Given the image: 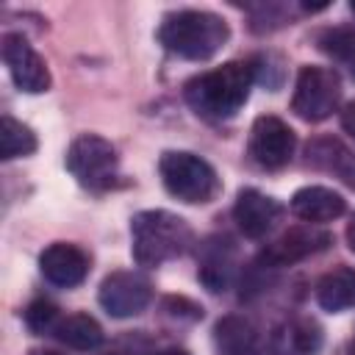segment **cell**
<instances>
[{"mask_svg":"<svg viewBox=\"0 0 355 355\" xmlns=\"http://www.w3.org/2000/svg\"><path fill=\"white\" fill-rule=\"evenodd\" d=\"M294 147H297V136L280 116L263 114L252 122V128H250V155L261 169H269V172L283 169L291 161Z\"/></svg>","mask_w":355,"mask_h":355,"instance_id":"cell-7","label":"cell"},{"mask_svg":"<svg viewBox=\"0 0 355 355\" xmlns=\"http://www.w3.org/2000/svg\"><path fill=\"white\" fill-rule=\"evenodd\" d=\"M341 128L355 139V100H349V103L341 108Z\"/></svg>","mask_w":355,"mask_h":355,"instance_id":"cell-23","label":"cell"},{"mask_svg":"<svg viewBox=\"0 0 355 355\" xmlns=\"http://www.w3.org/2000/svg\"><path fill=\"white\" fill-rule=\"evenodd\" d=\"M330 233L319 230L316 225H300V227H291L286 230L280 239H275L263 252H261V263L277 269V266H288V263H297L319 250H324L330 244Z\"/></svg>","mask_w":355,"mask_h":355,"instance_id":"cell-10","label":"cell"},{"mask_svg":"<svg viewBox=\"0 0 355 355\" xmlns=\"http://www.w3.org/2000/svg\"><path fill=\"white\" fill-rule=\"evenodd\" d=\"M352 355H355V338H352Z\"/></svg>","mask_w":355,"mask_h":355,"instance_id":"cell-29","label":"cell"},{"mask_svg":"<svg viewBox=\"0 0 355 355\" xmlns=\"http://www.w3.org/2000/svg\"><path fill=\"white\" fill-rule=\"evenodd\" d=\"M39 269H42V275L53 286L72 288V286L86 280V275H89V255L80 247H75V244L55 241V244H50L39 255Z\"/></svg>","mask_w":355,"mask_h":355,"instance_id":"cell-12","label":"cell"},{"mask_svg":"<svg viewBox=\"0 0 355 355\" xmlns=\"http://www.w3.org/2000/svg\"><path fill=\"white\" fill-rule=\"evenodd\" d=\"M36 133L14 119L11 114H3V128H0V158L3 161H11V158H22V155H31L36 150Z\"/></svg>","mask_w":355,"mask_h":355,"instance_id":"cell-19","label":"cell"},{"mask_svg":"<svg viewBox=\"0 0 355 355\" xmlns=\"http://www.w3.org/2000/svg\"><path fill=\"white\" fill-rule=\"evenodd\" d=\"M130 250L139 266H161L166 261L180 258L191 241L194 233L189 222L169 211H141L130 219Z\"/></svg>","mask_w":355,"mask_h":355,"instance_id":"cell-3","label":"cell"},{"mask_svg":"<svg viewBox=\"0 0 355 355\" xmlns=\"http://www.w3.org/2000/svg\"><path fill=\"white\" fill-rule=\"evenodd\" d=\"M61 344L72 347V349H80V352H89V349H97L103 344V327L97 324V319H92L89 313H72V316H61V322L55 324V333H53Z\"/></svg>","mask_w":355,"mask_h":355,"instance_id":"cell-18","label":"cell"},{"mask_svg":"<svg viewBox=\"0 0 355 355\" xmlns=\"http://www.w3.org/2000/svg\"><path fill=\"white\" fill-rule=\"evenodd\" d=\"M349 11H352V14H355V3H349Z\"/></svg>","mask_w":355,"mask_h":355,"instance_id":"cell-28","label":"cell"},{"mask_svg":"<svg viewBox=\"0 0 355 355\" xmlns=\"http://www.w3.org/2000/svg\"><path fill=\"white\" fill-rule=\"evenodd\" d=\"M31 355H64V352H55V349H33Z\"/></svg>","mask_w":355,"mask_h":355,"instance_id":"cell-27","label":"cell"},{"mask_svg":"<svg viewBox=\"0 0 355 355\" xmlns=\"http://www.w3.org/2000/svg\"><path fill=\"white\" fill-rule=\"evenodd\" d=\"M280 214H283V205L258 189H241L233 202V219L239 230L250 239H263L277 225Z\"/></svg>","mask_w":355,"mask_h":355,"instance_id":"cell-11","label":"cell"},{"mask_svg":"<svg viewBox=\"0 0 355 355\" xmlns=\"http://www.w3.org/2000/svg\"><path fill=\"white\" fill-rule=\"evenodd\" d=\"M347 244H349V250L355 252V214H352V219L347 222Z\"/></svg>","mask_w":355,"mask_h":355,"instance_id":"cell-24","label":"cell"},{"mask_svg":"<svg viewBox=\"0 0 355 355\" xmlns=\"http://www.w3.org/2000/svg\"><path fill=\"white\" fill-rule=\"evenodd\" d=\"M200 283L208 291H225L236 275V247L230 239H208L200 255Z\"/></svg>","mask_w":355,"mask_h":355,"instance_id":"cell-15","label":"cell"},{"mask_svg":"<svg viewBox=\"0 0 355 355\" xmlns=\"http://www.w3.org/2000/svg\"><path fill=\"white\" fill-rule=\"evenodd\" d=\"M316 302L327 313H341L347 308H355V269L336 266L324 272L316 283Z\"/></svg>","mask_w":355,"mask_h":355,"instance_id":"cell-17","label":"cell"},{"mask_svg":"<svg viewBox=\"0 0 355 355\" xmlns=\"http://www.w3.org/2000/svg\"><path fill=\"white\" fill-rule=\"evenodd\" d=\"M58 322H61V313H58V308H55L53 302H47V300H36V302H31V305L25 308V324H28V330L36 333V336H44V333L53 336Z\"/></svg>","mask_w":355,"mask_h":355,"instance_id":"cell-22","label":"cell"},{"mask_svg":"<svg viewBox=\"0 0 355 355\" xmlns=\"http://www.w3.org/2000/svg\"><path fill=\"white\" fill-rule=\"evenodd\" d=\"M3 61H6L8 75L19 92L42 94L50 89L47 61L28 44V39L22 33H6L3 36Z\"/></svg>","mask_w":355,"mask_h":355,"instance_id":"cell-9","label":"cell"},{"mask_svg":"<svg viewBox=\"0 0 355 355\" xmlns=\"http://www.w3.org/2000/svg\"><path fill=\"white\" fill-rule=\"evenodd\" d=\"M97 300L103 305V311L114 319H128V316H136L141 313L150 300H153V286L144 275L139 272H111L103 283H100V291H97Z\"/></svg>","mask_w":355,"mask_h":355,"instance_id":"cell-8","label":"cell"},{"mask_svg":"<svg viewBox=\"0 0 355 355\" xmlns=\"http://www.w3.org/2000/svg\"><path fill=\"white\" fill-rule=\"evenodd\" d=\"M286 352L280 355H316L322 349V327L313 319H294L286 327Z\"/></svg>","mask_w":355,"mask_h":355,"instance_id":"cell-20","label":"cell"},{"mask_svg":"<svg viewBox=\"0 0 355 355\" xmlns=\"http://www.w3.org/2000/svg\"><path fill=\"white\" fill-rule=\"evenodd\" d=\"M108 355H139V349L133 347V349H128V347H116V349H111Z\"/></svg>","mask_w":355,"mask_h":355,"instance_id":"cell-25","label":"cell"},{"mask_svg":"<svg viewBox=\"0 0 355 355\" xmlns=\"http://www.w3.org/2000/svg\"><path fill=\"white\" fill-rule=\"evenodd\" d=\"M230 39L227 22L214 11H175L158 28V42L172 55L186 61H208Z\"/></svg>","mask_w":355,"mask_h":355,"instance_id":"cell-2","label":"cell"},{"mask_svg":"<svg viewBox=\"0 0 355 355\" xmlns=\"http://www.w3.org/2000/svg\"><path fill=\"white\" fill-rule=\"evenodd\" d=\"M305 164L333 175L336 180H341L347 189H355V153L333 136H316L305 144Z\"/></svg>","mask_w":355,"mask_h":355,"instance_id":"cell-13","label":"cell"},{"mask_svg":"<svg viewBox=\"0 0 355 355\" xmlns=\"http://www.w3.org/2000/svg\"><path fill=\"white\" fill-rule=\"evenodd\" d=\"M341 103V78L330 67H302L294 83L291 111L305 122L327 119Z\"/></svg>","mask_w":355,"mask_h":355,"instance_id":"cell-5","label":"cell"},{"mask_svg":"<svg viewBox=\"0 0 355 355\" xmlns=\"http://www.w3.org/2000/svg\"><path fill=\"white\" fill-rule=\"evenodd\" d=\"M158 172H161L166 191L175 200L189 202V205H205L222 191V180H219L216 169L194 153L166 150L161 155Z\"/></svg>","mask_w":355,"mask_h":355,"instance_id":"cell-4","label":"cell"},{"mask_svg":"<svg viewBox=\"0 0 355 355\" xmlns=\"http://www.w3.org/2000/svg\"><path fill=\"white\" fill-rule=\"evenodd\" d=\"M319 47L336 58V61H344L355 69V31L352 28H330L319 36Z\"/></svg>","mask_w":355,"mask_h":355,"instance_id":"cell-21","label":"cell"},{"mask_svg":"<svg viewBox=\"0 0 355 355\" xmlns=\"http://www.w3.org/2000/svg\"><path fill=\"white\" fill-rule=\"evenodd\" d=\"M214 349L216 355H255L258 352V330L244 316H222L214 324Z\"/></svg>","mask_w":355,"mask_h":355,"instance_id":"cell-16","label":"cell"},{"mask_svg":"<svg viewBox=\"0 0 355 355\" xmlns=\"http://www.w3.org/2000/svg\"><path fill=\"white\" fill-rule=\"evenodd\" d=\"M255 80V67L250 61H227L216 69L200 72L183 86L189 108L202 119H230L241 111Z\"/></svg>","mask_w":355,"mask_h":355,"instance_id":"cell-1","label":"cell"},{"mask_svg":"<svg viewBox=\"0 0 355 355\" xmlns=\"http://www.w3.org/2000/svg\"><path fill=\"white\" fill-rule=\"evenodd\" d=\"M155 355H189L186 349H178V347H169V349H161V352H155Z\"/></svg>","mask_w":355,"mask_h":355,"instance_id":"cell-26","label":"cell"},{"mask_svg":"<svg viewBox=\"0 0 355 355\" xmlns=\"http://www.w3.org/2000/svg\"><path fill=\"white\" fill-rule=\"evenodd\" d=\"M347 211V202L338 191L324 186H302L291 197V214L308 225H324L338 219Z\"/></svg>","mask_w":355,"mask_h":355,"instance_id":"cell-14","label":"cell"},{"mask_svg":"<svg viewBox=\"0 0 355 355\" xmlns=\"http://www.w3.org/2000/svg\"><path fill=\"white\" fill-rule=\"evenodd\" d=\"M116 166H119V158L114 144L97 133L78 136L67 150V169L80 186L92 191L108 189L116 178Z\"/></svg>","mask_w":355,"mask_h":355,"instance_id":"cell-6","label":"cell"}]
</instances>
